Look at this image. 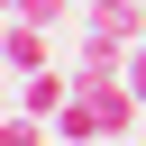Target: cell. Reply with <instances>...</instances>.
I'll return each mask as SVG.
<instances>
[{
  "mask_svg": "<svg viewBox=\"0 0 146 146\" xmlns=\"http://www.w3.org/2000/svg\"><path fill=\"white\" fill-rule=\"evenodd\" d=\"M64 100H73V73H55V64H46V73H27V82H18V110H36V119H46V128H55V119H64Z\"/></svg>",
  "mask_w": 146,
  "mask_h": 146,
  "instance_id": "3",
  "label": "cell"
},
{
  "mask_svg": "<svg viewBox=\"0 0 146 146\" xmlns=\"http://www.w3.org/2000/svg\"><path fill=\"white\" fill-rule=\"evenodd\" d=\"M146 46V0H82V55H137Z\"/></svg>",
  "mask_w": 146,
  "mask_h": 146,
  "instance_id": "1",
  "label": "cell"
},
{
  "mask_svg": "<svg viewBox=\"0 0 146 146\" xmlns=\"http://www.w3.org/2000/svg\"><path fill=\"white\" fill-rule=\"evenodd\" d=\"M128 82H137V100H146V46H137V55H128Z\"/></svg>",
  "mask_w": 146,
  "mask_h": 146,
  "instance_id": "5",
  "label": "cell"
},
{
  "mask_svg": "<svg viewBox=\"0 0 146 146\" xmlns=\"http://www.w3.org/2000/svg\"><path fill=\"white\" fill-rule=\"evenodd\" d=\"M0 55H9V82H27V73H46V64H55V55H46V27H36V18H9Z\"/></svg>",
  "mask_w": 146,
  "mask_h": 146,
  "instance_id": "2",
  "label": "cell"
},
{
  "mask_svg": "<svg viewBox=\"0 0 146 146\" xmlns=\"http://www.w3.org/2000/svg\"><path fill=\"white\" fill-rule=\"evenodd\" d=\"M46 146H64V137H46Z\"/></svg>",
  "mask_w": 146,
  "mask_h": 146,
  "instance_id": "6",
  "label": "cell"
},
{
  "mask_svg": "<svg viewBox=\"0 0 146 146\" xmlns=\"http://www.w3.org/2000/svg\"><path fill=\"white\" fill-rule=\"evenodd\" d=\"M9 18H36V27H64L73 0H9Z\"/></svg>",
  "mask_w": 146,
  "mask_h": 146,
  "instance_id": "4",
  "label": "cell"
},
{
  "mask_svg": "<svg viewBox=\"0 0 146 146\" xmlns=\"http://www.w3.org/2000/svg\"><path fill=\"white\" fill-rule=\"evenodd\" d=\"M110 146H119V137H110Z\"/></svg>",
  "mask_w": 146,
  "mask_h": 146,
  "instance_id": "7",
  "label": "cell"
}]
</instances>
